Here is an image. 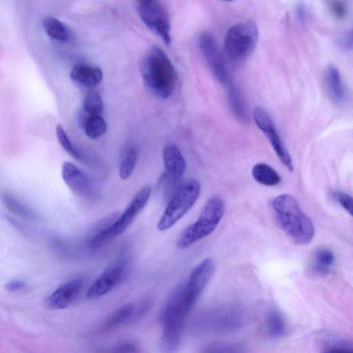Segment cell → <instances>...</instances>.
Segmentation results:
<instances>
[{
    "label": "cell",
    "instance_id": "obj_1",
    "mask_svg": "<svg viewBox=\"0 0 353 353\" xmlns=\"http://www.w3.org/2000/svg\"><path fill=\"white\" fill-rule=\"evenodd\" d=\"M270 206L278 225L290 239L298 245L312 241L314 236L312 221L293 196L283 194L275 196L270 201Z\"/></svg>",
    "mask_w": 353,
    "mask_h": 353
},
{
    "label": "cell",
    "instance_id": "obj_2",
    "mask_svg": "<svg viewBox=\"0 0 353 353\" xmlns=\"http://www.w3.org/2000/svg\"><path fill=\"white\" fill-rule=\"evenodd\" d=\"M193 305L186 295L185 285L176 288L164 304L160 320L161 346L165 353H174L179 348L185 318Z\"/></svg>",
    "mask_w": 353,
    "mask_h": 353
},
{
    "label": "cell",
    "instance_id": "obj_3",
    "mask_svg": "<svg viewBox=\"0 0 353 353\" xmlns=\"http://www.w3.org/2000/svg\"><path fill=\"white\" fill-rule=\"evenodd\" d=\"M141 73L148 88L156 96L167 99L172 93L176 81L174 68L159 47L153 46L141 63Z\"/></svg>",
    "mask_w": 353,
    "mask_h": 353
},
{
    "label": "cell",
    "instance_id": "obj_4",
    "mask_svg": "<svg viewBox=\"0 0 353 353\" xmlns=\"http://www.w3.org/2000/svg\"><path fill=\"white\" fill-rule=\"evenodd\" d=\"M224 211V200L219 195L212 196L203 208L197 220L179 235L176 247L181 250L188 248L210 234L219 225Z\"/></svg>",
    "mask_w": 353,
    "mask_h": 353
},
{
    "label": "cell",
    "instance_id": "obj_5",
    "mask_svg": "<svg viewBox=\"0 0 353 353\" xmlns=\"http://www.w3.org/2000/svg\"><path fill=\"white\" fill-rule=\"evenodd\" d=\"M152 188L145 185L135 194L131 202L117 218L104 229L94 233L89 240V246L92 249H98L107 242L123 233L132 224L137 215L147 205Z\"/></svg>",
    "mask_w": 353,
    "mask_h": 353
},
{
    "label": "cell",
    "instance_id": "obj_6",
    "mask_svg": "<svg viewBox=\"0 0 353 353\" xmlns=\"http://www.w3.org/2000/svg\"><path fill=\"white\" fill-rule=\"evenodd\" d=\"M259 39L256 25L250 21H241L230 28L224 39V51L233 64L245 61L252 53Z\"/></svg>",
    "mask_w": 353,
    "mask_h": 353
},
{
    "label": "cell",
    "instance_id": "obj_7",
    "mask_svg": "<svg viewBox=\"0 0 353 353\" xmlns=\"http://www.w3.org/2000/svg\"><path fill=\"white\" fill-rule=\"evenodd\" d=\"M245 321V314L241 306L226 305L202 313L196 319L195 326L202 332L227 333L240 329Z\"/></svg>",
    "mask_w": 353,
    "mask_h": 353
},
{
    "label": "cell",
    "instance_id": "obj_8",
    "mask_svg": "<svg viewBox=\"0 0 353 353\" xmlns=\"http://www.w3.org/2000/svg\"><path fill=\"white\" fill-rule=\"evenodd\" d=\"M201 192L199 182L194 179L181 184L168 200L157 228L165 231L178 222L194 205Z\"/></svg>",
    "mask_w": 353,
    "mask_h": 353
},
{
    "label": "cell",
    "instance_id": "obj_9",
    "mask_svg": "<svg viewBox=\"0 0 353 353\" xmlns=\"http://www.w3.org/2000/svg\"><path fill=\"white\" fill-rule=\"evenodd\" d=\"M163 159L165 172L160 181L169 199L181 185V181L186 169V162L179 148L170 143L165 146L163 150ZM168 199V200H169Z\"/></svg>",
    "mask_w": 353,
    "mask_h": 353
},
{
    "label": "cell",
    "instance_id": "obj_10",
    "mask_svg": "<svg viewBox=\"0 0 353 353\" xmlns=\"http://www.w3.org/2000/svg\"><path fill=\"white\" fill-rule=\"evenodd\" d=\"M137 8L145 25L169 46L171 43L170 24L165 8L158 1L140 0L137 1Z\"/></svg>",
    "mask_w": 353,
    "mask_h": 353
},
{
    "label": "cell",
    "instance_id": "obj_11",
    "mask_svg": "<svg viewBox=\"0 0 353 353\" xmlns=\"http://www.w3.org/2000/svg\"><path fill=\"white\" fill-rule=\"evenodd\" d=\"M253 117L258 128L265 134L271 143L281 163L289 171H293L294 165L291 156L277 133L270 115L263 108L256 107L254 110Z\"/></svg>",
    "mask_w": 353,
    "mask_h": 353
},
{
    "label": "cell",
    "instance_id": "obj_12",
    "mask_svg": "<svg viewBox=\"0 0 353 353\" xmlns=\"http://www.w3.org/2000/svg\"><path fill=\"white\" fill-rule=\"evenodd\" d=\"M199 43L201 53L214 77L220 83L228 84L229 77L225 61L213 35L209 32H202Z\"/></svg>",
    "mask_w": 353,
    "mask_h": 353
},
{
    "label": "cell",
    "instance_id": "obj_13",
    "mask_svg": "<svg viewBox=\"0 0 353 353\" xmlns=\"http://www.w3.org/2000/svg\"><path fill=\"white\" fill-rule=\"evenodd\" d=\"M126 262L125 259H120L108 268L88 288L87 297L94 299L110 292L124 277Z\"/></svg>",
    "mask_w": 353,
    "mask_h": 353
},
{
    "label": "cell",
    "instance_id": "obj_14",
    "mask_svg": "<svg viewBox=\"0 0 353 353\" xmlns=\"http://www.w3.org/2000/svg\"><path fill=\"white\" fill-rule=\"evenodd\" d=\"M61 176L65 183L75 194L92 197L96 192L94 185L81 169L74 163L65 161L61 166Z\"/></svg>",
    "mask_w": 353,
    "mask_h": 353
},
{
    "label": "cell",
    "instance_id": "obj_15",
    "mask_svg": "<svg viewBox=\"0 0 353 353\" xmlns=\"http://www.w3.org/2000/svg\"><path fill=\"white\" fill-rule=\"evenodd\" d=\"M214 269L213 260L207 258L199 263L191 272L185 289L188 296L194 303L211 280Z\"/></svg>",
    "mask_w": 353,
    "mask_h": 353
},
{
    "label": "cell",
    "instance_id": "obj_16",
    "mask_svg": "<svg viewBox=\"0 0 353 353\" xmlns=\"http://www.w3.org/2000/svg\"><path fill=\"white\" fill-rule=\"evenodd\" d=\"M83 285L81 279L68 281L59 286L46 300V305L51 310L68 307L77 299Z\"/></svg>",
    "mask_w": 353,
    "mask_h": 353
},
{
    "label": "cell",
    "instance_id": "obj_17",
    "mask_svg": "<svg viewBox=\"0 0 353 353\" xmlns=\"http://www.w3.org/2000/svg\"><path fill=\"white\" fill-rule=\"evenodd\" d=\"M324 84L330 99L336 104H341L345 99V90L341 74L334 65H329L325 72Z\"/></svg>",
    "mask_w": 353,
    "mask_h": 353
},
{
    "label": "cell",
    "instance_id": "obj_18",
    "mask_svg": "<svg viewBox=\"0 0 353 353\" xmlns=\"http://www.w3.org/2000/svg\"><path fill=\"white\" fill-rule=\"evenodd\" d=\"M70 77L74 82L81 85L94 87L101 82L103 72L99 68L78 63L71 69Z\"/></svg>",
    "mask_w": 353,
    "mask_h": 353
},
{
    "label": "cell",
    "instance_id": "obj_19",
    "mask_svg": "<svg viewBox=\"0 0 353 353\" xmlns=\"http://www.w3.org/2000/svg\"><path fill=\"white\" fill-rule=\"evenodd\" d=\"M335 261L333 252L327 248H319L313 252L311 259L312 270L320 275L327 274Z\"/></svg>",
    "mask_w": 353,
    "mask_h": 353
},
{
    "label": "cell",
    "instance_id": "obj_20",
    "mask_svg": "<svg viewBox=\"0 0 353 353\" xmlns=\"http://www.w3.org/2000/svg\"><path fill=\"white\" fill-rule=\"evenodd\" d=\"M252 174L256 182L268 187L275 186L281 181L279 173L271 166L264 163H259L254 165L252 170Z\"/></svg>",
    "mask_w": 353,
    "mask_h": 353
},
{
    "label": "cell",
    "instance_id": "obj_21",
    "mask_svg": "<svg viewBox=\"0 0 353 353\" xmlns=\"http://www.w3.org/2000/svg\"><path fill=\"white\" fill-rule=\"evenodd\" d=\"M134 310V305L132 303H126L114 311L105 321L103 330L108 331L114 330L130 321Z\"/></svg>",
    "mask_w": 353,
    "mask_h": 353
},
{
    "label": "cell",
    "instance_id": "obj_22",
    "mask_svg": "<svg viewBox=\"0 0 353 353\" xmlns=\"http://www.w3.org/2000/svg\"><path fill=\"white\" fill-rule=\"evenodd\" d=\"M265 326L268 334L274 338L283 336L287 332L285 319L281 312L275 309H271L268 313Z\"/></svg>",
    "mask_w": 353,
    "mask_h": 353
},
{
    "label": "cell",
    "instance_id": "obj_23",
    "mask_svg": "<svg viewBox=\"0 0 353 353\" xmlns=\"http://www.w3.org/2000/svg\"><path fill=\"white\" fill-rule=\"evenodd\" d=\"M42 24L44 31L51 39L59 42H66L68 40V29L58 19L47 17L43 19Z\"/></svg>",
    "mask_w": 353,
    "mask_h": 353
},
{
    "label": "cell",
    "instance_id": "obj_24",
    "mask_svg": "<svg viewBox=\"0 0 353 353\" xmlns=\"http://www.w3.org/2000/svg\"><path fill=\"white\" fill-rule=\"evenodd\" d=\"M228 101L236 117L243 121H247L248 113L245 101L240 91L232 84L228 87Z\"/></svg>",
    "mask_w": 353,
    "mask_h": 353
},
{
    "label": "cell",
    "instance_id": "obj_25",
    "mask_svg": "<svg viewBox=\"0 0 353 353\" xmlns=\"http://www.w3.org/2000/svg\"><path fill=\"white\" fill-rule=\"evenodd\" d=\"M1 199L6 208L17 216L25 219H31L35 216L29 208L12 194L3 192L1 195Z\"/></svg>",
    "mask_w": 353,
    "mask_h": 353
},
{
    "label": "cell",
    "instance_id": "obj_26",
    "mask_svg": "<svg viewBox=\"0 0 353 353\" xmlns=\"http://www.w3.org/2000/svg\"><path fill=\"white\" fill-rule=\"evenodd\" d=\"M85 134L95 139L103 136L107 130V124L101 115H88L83 122Z\"/></svg>",
    "mask_w": 353,
    "mask_h": 353
},
{
    "label": "cell",
    "instance_id": "obj_27",
    "mask_svg": "<svg viewBox=\"0 0 353 353\" xmlns=\"http://www.w3.org/2000/svg\"><path fill=\"white\" fill-rule=\"evenodd\" d=\"M202 353H248L247 348L236 342L218 341L205 346Z\"/></svg>",
    "mask_w": 353,
    "mask_h": 353
},
{
    "label": "cell",
    "instance_id": "obj_28",
    "mask_svg": "<svg viewBox=\"0 0 353 353\" xmlns=\"http://www.w3.org/2000/svg\"><path fill=\"white\" fill-rule=\"evenodd\" d=\"M138 152L134 148H129L124 154L119 166L121 179L127 180L134 172L137 161Z\"/></svg>",
    "mask_w": 353,
    "mask_h": 353
},
{
    "label": "cell",
    "instance_id": "obj_29",
    "mask_svg": "<svg viewBox=\"0 0 353 353\" xmlns=\"http://www.w3.org/2000/svg\"><path fill=\"white\" fill-rule=\"evenodd\" d=\"M83 110L88 115H100L103 103L100 94L95 90L90 91L83 100Z\"/></svg>",
    "mask_w": 353,
    "mask_h": 353
},
{
    "label": "cell",
    "instance_id": "obj_30",
    "mask_svg": "<svg viewBox=\"0 0 353 353\" xmlns=\"http://www.w3.org/2000/svg\"><path fill=\"white\" fill-rule=\"evenodd\" d=\"M56 134L59 144L71 157L78 161H83V157L79 150L73 145L63 127L58 124Z\"/></svg>",
    "mask_w": 353,
    "mask_h": 353
},
{
    "label": "cell",
    "instance_id": "obj_31",
    "mask_svg": "<svg viewBox=\"0 0 353 353\" xmlns=\"http://www.w3.org/2000/svg\"><path fill=\"white\" fill-rule=\"evenodd\" d=\"M329 12L336 21H344L347 15L346 4L341 1H331L327 3Z\"/></svg>",
    "mask_w": 353,
    "mask_h": 353
},
{
    "label": "cell",
    "instance_id": "obj_32",
    "mask_svg": "<svg viewBox=\"0 0 353 353\" xmlns=\"http://www.w3.org/2000/svg\"><path fill=\"white\" fill-rule=\"evenodd\" d=\"M139 346L130 341L121 342L115 345L102 350L100 353H139Z\"/></svg>",
    "mask_w": 353,
    "mask_h": 353
},
{
    "label": "cell",
    "instance_id": "obj_33",
    "mask_svg": "<svg viewBox=\"0 0 353 353\" xmlns=\"http://www.w3.org/2000/svg\"><path fill=\"white\" fill-rule=\"evenodd\" d=\"M331 196L349 213L350 216H352L353 199L350 194L341 191H334L331 193Z\"/></svg>",
    "mask_w": 353,
    "mask_h": 353
},
{
    "label": "cell",
    "instance_id": "obj_34",
    "mask_svg": "<svg viewBox=\"0 0 353 353\" xmlns=\"http://www.w3.org/2000/svg\"><path fill=\"white\" fill-rule=\"evenodd\" d=\"M321 353H353V350L351 345L338 342L325 347Z\"/></svg>",
    "mask_w": 353,
    "mask_h": 353
},
{
    "label": "cell",
    "instance_id": "obj_35",
    "mask_svg": "<svg viewBox=\"0 0 353 353\" xmlns=\"http://www.w3.org/2000/svg\"><path fill=\"white\" fill-rule=\"evenodd\" d=\"M337 46L343 50H352V30L344 32L336 39Z\"/></svg>",
    "mask_w": 353,
    "mask_h": 353
},
{
    "label": "cell",
    "instance_id": "obj_36",
    "mask_svg": "<svg viewBox=\"0 0 353 353\" xmlns=\"http://www.w3.org/2000/svg\"><path fill=\"white\" fill-rule=\"evenodd\" d=\"M151 303L152 302L150 299H146L143 301L140 305L138 307L137 311L134 312V313L130 320L135 321L136 319H139L141 318L150 308Z\"/></svg>",
    "mask_w": 353,
    "mask_h": 353
},
{
    "label": "cell",
    "instance_id": "obj_37",
    "mask_svg": "<svg viewBox=\"0 0 353 353\" xmlns=\"http://www.w3.org/2000/svg\"><path fill=\"white\" fill-rule=\"evenodd\" d=\"M26 283L21 280H12L6 284V288L10 292H15L23 290L26 286Z\"/></svg>",
    "mask_w": 353,
    "mask_h": 353
},
{
    "label": "cell",
    "instance_id": "obj_38",
    "mask_svg": "<svg viewBox=\"0 0 353 353\" xmlns=\"http://www.w3.org/2000/svg\"><path fill=\"white\" fill-rule=\"evenodd\" d=\"M296 14L301 23H305L307 19V10L304 3H301L297 6Z\"/></svg>",
    "mask_w": 353,
    "mask_h": 353
}]
</instances>
